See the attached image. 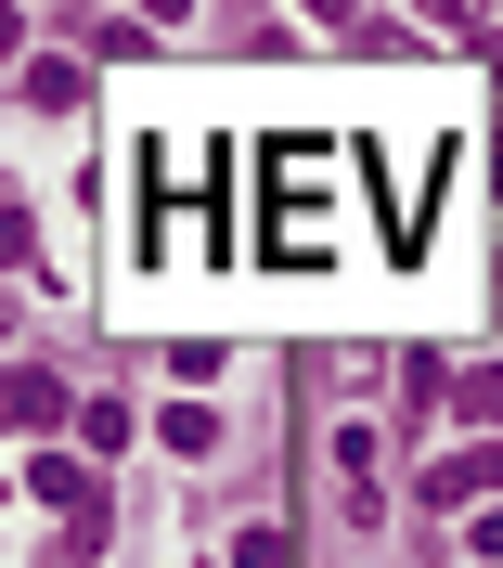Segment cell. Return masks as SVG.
Returning <instances> with one entry per match:
<instances>
[{"label": "cell", "instance_id": "obj_4", "mask_svg": "<svg viewBox=\"0 0 503 568\" xmlns=\"http://www.w3.org/2000/svg\"><path fill=\"white\" fill-rule=\"evenodd\" d=\"M52 414H65V388L27 375V362H0V426H52Z\"/></svg>", "mask_w": 503, "mask_h": 568}, {"label": "cell", "instance_id": "obj_8", "mask_svg": "<svg viewBox=\"0 0 503 568\" xmlns=\"http://www.w3.org/2000/svg\"><path fill=\"white\" fill-rule=\"evenodd\" d=\"M143 13H155V27H181V13H194V0H143Z\"/></svg>", "mask_w": 503, "mask_h": 568}, {"label": "cell", "instance_id": "obj_7", "mask_svg": "<svg viewBox=\"0 0 503 568\" xmlns=\"http://www.w3.org/2000/svg\"><path fill=\"white\" fill-rule=\"evenodd\" d=\"M13 246H27V220H13V207H0V258H13Z\"/></svg>", "mask_w": 503, "mask_h": 568}, {"label": "cell", "instance_id": "obj_1", "mask_svg": "<svg viewBox=\"0 0 503 568\" xmlns=\"http://www.w3.org/2000/svg\"><path fill=\"white\" fill-rule=\"evenodd\" d=\"M258 194V258H285V272H349L361 246H374V194H361V155L336 130H285L271 155L246 169Z\"/></svg>", "mask_w": 503, "mask_h": 568}, {"label": "cell", "instance_id": "obj_2", "mask_svg": "<svg viewBox=\"0 0 503 568\" xmlns=\"http://www.w3.org/2000/svg\"><path fill=\"white\" fill-rule=\"evenodd\" d=\"M219 207H233V194L194 181V142H143V258H181V272L219 258V246H233Z\"/></svg>", "mask_w": 503, "mask_h": 568}, {"label": "cell", "instance_id": "obj_3", "mask_svg": "<svg viewBox=\"0 0 503 568\" xmlns=\"http://www.w3.org/2000/svg\"><path fill=\"white\" fill-rule=\"evenodd\" d=\"M39 504H65V542H78V556H91V542H104V491H91V478H78L65 453L39 465Z\"/></svg>", "mask_w": 503, "mask_h": 568}, {"label": "cell", "instance_id": "obj_5", "mask_svg": "<svg viewBox=\"0 0 503 568\" xmlns=\"http://www.w3.org/2000/svg\"><path fill=\"white\" fill-rule=\"evenodd\" d=\"M452 414H465V426H503V375H491V362L465 375V400H452Z\"/></svg>", "mask_w": 503, "mask_h": 568}, {"label": "cell", "instance_id": "obj_6", "mask_svg": "<svg viewBox=\"0 0 503 568\" xmlns=\"http://www.w3.org/2000/svg\"><path fill=\"white\" fill-rule=\"evenodd\" d=\"M233 568H297V542H285V530H246V542H233Z\"/></svg>", "mask_w": 503, "mask_h": 568}]
</instances>
